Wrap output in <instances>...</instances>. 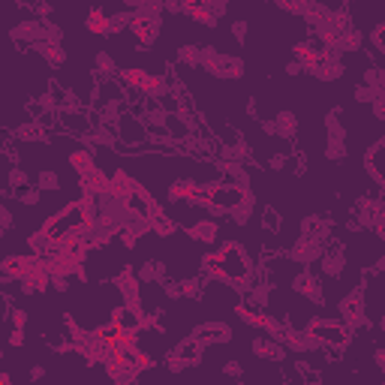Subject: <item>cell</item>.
<instances>
[{"label": "cell", "instance_id": "52a82bcc", "mask_svg": "<svg viewBox=\"0 0 385 385\" xmlns=\"http://www.w3.org/2000/svg\"><path fill=\"white\" fill-rule=\"evenodd\" d=\"M229 334L232 331L223 322H205V325H199L190 337H196L202 346H208V344H223V340H229Z\"/></svg>", "mask_w": 385, "mask_h": 385}, {"label": "cell", "instance_id": "5b68a950", "mask_svg": "<svg viewBox=\"0 0 385 385\" xmlns=\"http://www.w3.org/2000/svg\"><path fill=\"white\" fill-rule=\"evenodd\" d=\"M202 66L208 69V73L220 76V79H235V76L244 73V64H241L238 58H229V54H220V51H214V49H205Z\"/></svg>", "mask_w": 385, "mask_h": 385}, {"label": "cell", "instance_id": "5bb4252c", "mask_svg": "<svg viewBox=\"0 0 385 385\" xmlns=\"http://www.w3.org/2000/svg\"><path fill=\"white\" fill-rule=\"evenodd\" d=\"M295 115L292 111H280L277 115V124H268V133H274V136H283V139H289L295 136Z\"/></svg>", "mask_w": 385, "mask_h": 385}, {"label": "cell", "instance_id": "9c48e42d", "mask_svg": "<svg viewBox=\"0 0 385 385\" xmlns=\"http://www.w3.org/2000/svg\"><path fill=\"white\" fill-rule=\"evenodd\" d=\"M69 166H73V172L79 178H88L96 172V160H94V151L91 148H76L69 154Z\"/></svg>", "mask_w": 385, "mask_h": 385}, {"label": "cell", "instance_id": "8fae6325", "mask_svg": "<svg viewBox=\"0 0 385 385\" xmlns=\"http://www.w3.org/2000/svg\"><path fill=\"white\" fill-rule=\"evenodd\" d=\"M292 286L301 292L304 298H313V301H322V286H319V280L313 277V271H301V274L295 277Z\"/></svg>", "mask_w": 385, "mask_h": 385}, {"label": "cell", "instance_id": "7402d4cb", "mask_svg": "<svg viewBox=\"0 0 385 385\" xmlns=\"http://www.w3.org/2000/svg\"><path fill=\"white\" fill-rule=\"evenodd\" d=\"M280 385H289V382H280Z\"/></svg>", "mask_w": 385, "mask_h": 385}, {"label": "cell", "instance_id": "277c9868", "mask_svg": "<svg viewBox=\"0 0 385 385\" xmlns=\"http://www.w3.org/2000/svg\"><path fill=\"white\" fill-rule=\"evenodd\" d=\"M156 12H160V6H141L133 16V24H130L136 42L145 49L154 46L156 36H160V19H156Z\"/></svg>", "mask_w": 385, "mask_h": 385}, {"label": "cell", "instance_id": "d6986e66", "mask_svg": "<svg viewBox=\"0 0 385 385\" xmlns=\"http://www.w3.org/2000/svg\"><path fill=\"white\" fill-rule=\"evenodd\" d=\"M39 187H42V190H58L61 181H58V175H54V172H42V175H39Z\"/></svg>", "mask_w": 385, "mask_h": 385}, {"label": "cell", "instance_id": "30bf717a", "mask_svg": "<svg viewBox=\"0 0 385 385\" xmlns=\"http://www.w3.org/2000/svg\"><path fill=\"white\" fill-rule=\"evenodd\" d=\"M253 352L265 361H280L283 359V344L277 337H256L253 340Z\"/></svg>", "mask_w": 385, "mask_h": 385}, {"label": "cell", "instance_id": "7a4b0ae2", "mask_svg": "<svg viewBox=\"0 0 385 385\" xmlns=\"http://www.w3.org/2000/svg\"><path fill=\"white\" fill-rule=\"evenodd\" d=\"M118 79L126 91L141 94L148 99H163L169 94V79L160 73H148V69H118Z\"/></svg>", "mask_w": 385, "mask_h": 385}, {"label": "cell", "instance_id": "3957f363", "mask_svg": "<svg viewBox=\"0 0 385 385\" xmlns=\"http://www.w3.org/2000/svg\"><path fill=\"white\" fill-rule=\"evenodd\" d=\"M307 337L316 346L322 344V346L344 349L349 344V328H346V322H337V319H313L307 325Z\"/></svg>", "mask_w": 385, "mask_h": 385}, {"label": "cell", "instance_id": "ffe728a7", "mask_svg": "<svg viewBox=\"0 0 385 385\" xmlns=\"http://www.w3.org/2000/svg\"><path fill=\"white\" fill-rule=\"evenodd\" d=\"M374 111H376L379 118H385V91H382V94L374 99Z\"/></svg>", "mask_w": 385, "mask_h": 385}, {"label": "cell", "instance_id": "9a60e30c", "mask_svg": "<svg viewBox=\"0 0 385 385\" xmlns=\"http://www.w3.org/2000/svg\"><path fill=\"white\" fill-rule=\"evenodd\" d=\"M193 241H217V223L214 220H199L190 226Z\"/></svg>", "mask_w": 385, "mask_h": 385}, {"label": "cell", "instance_id": "e0dca14e", "mask_svg": "<svg viewBox=\"0 0 385 385\" xmlns=\"http://www.w3.org/2000/svg\"><path fill=\"white\" fill-rule=\"evenodd\" d=\"M322 262H325V274H340V268H344V256H340V253H328Z\"/></svg>", "mask_w": 385, "mask_h": 385}, {"label": "cell", "instance_id": "44dd1931", "mask_svg": "<svg viewBox=\"0 0 385 385\" xmlns=\"http://www.w3.org/2000/svg\"><path fill=\"white\" fill-rule=\"evenodd\" d=\"M374 42H376V46L385 51V24H379L376 31H374Z\"/></svg>", "mask_w": 385, "mask_h": 385}, {"label": "cell", "instance_id": "4fadbf2b", "mask_svg": "<svg viewBox=\"0 0 385 385\" xmlns=\"http://www.w3.org/2000/svg\"><path fill=\"white\" fill-rule=\"evenodd\" d=\"M36 51H39L42 58H46L51 66H61V64L66 61V51L61 49V42H58V39H46V42H39Z\"/></svg>", "mask_w": 385, "mask_h": 385}, {"label": "cell", "instance_id": "ba28073f", "mask_svg": "<svg viewBox=\"0 0 385 385\" xmlns=\"http://www.w3.org/2000/svg\"><path fill=\"white\" fill-rule=\"evenodd\" d=\"M184 12H187L190 19H196L199 24H214L217 21V16H223V4H187V6H181Z\"/></svg>", "mask_w": 385, "mask_h": 385}, {"label": "cell", "instance_id": "2e32d148", "mask_svg": "<svg viewBox=\"0 0 385 385\" xmlns=\"http://www.w3.org/2000/svg\"><path fill=\"white\" fill-rule=\"evenodd\" d=\"M42 136V124L39 121H24V126H19V139H24V141H39Z\"/></svg>", "mask_w": 385, "mask_h": 385}, {"label": "cell", "instance_id": "6da1fadb", "mask_svg": "<svg viewBox=\"0 0 385 385\" xmlns=\"http://www.w3.org/2000/svg\"><path fill=\"white\" fill-rule=\"evenodd\" d=\"M202 268L205 274L214 280H223V283H232L238 289H256V277H253V265L247 259V250L238 244V241H223L217 250H211L202 256Z\"/></svg>", "mask_w": 385, "mask_h": 385}, {"label": "cell", "instance_id": "7c38bea8", "mask_svg": "<svg viewBox=\"0 0 385 385\" xmlns=\"http://www.w3.org/2000/svg\"><path fill=\"white\" fill-rule=\"evenodd\" d=\"M84 24H88V31L91 34H99V36H109L111 34V16H109V12L106 9H91L88 12V21H84Z\"/></svg>", "mask_w": 385, "mask_h": 385}, {"label": "cell", "instance_id": "ac0fdd59", "mask_svg": "<svg viewBox=\"0 0 385 385\" xmlns=\"http://www.w3.org/2000/svg\"><path fill=\"white\" fill-rule=\"evenodd\" d=\"M96 69H103V76L118 73V66H115V61H111L109 54H96Z\"/></svg>", "mask_w": 385, "mask_h": 385}, {"label": "cell", "instance_id": "8992f818", "mask_svg": "<svg viewBox=\"0 0 385 385\" xmlns=\"http://www.w3.org/2000/svg\"><path fill=\"white\" fill-rule=\"evenodd\" d=\"M340 313H344V319L349 322V325H367V316H364V298H361V292H349L344 301H340Z\"/></svg>", "mask_w": 385, "mask_h": 385}]
</instances>
